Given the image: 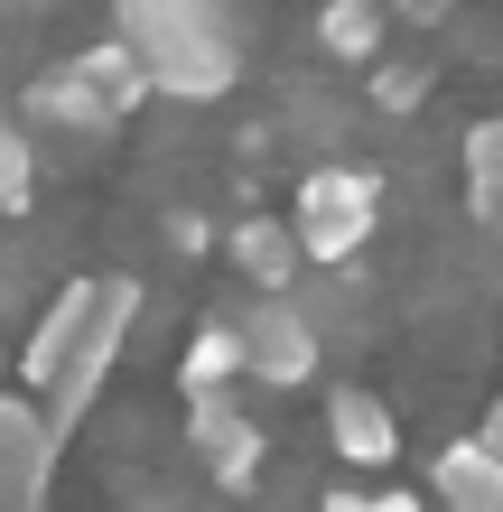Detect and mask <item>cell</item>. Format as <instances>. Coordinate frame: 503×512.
<instances>
[{
    "label": "cell",
    "instance_id": "cell-1",
    "mask_svg": "<svg viewBox=\"0 0 503 512\" xmlns=\"http://www.w3.org/2000/svg\"><path fill=\"white\" fill-rule=\"evenodd\" d=\"M131 317H140V280H66L47 298V317L28 326L19 382H28V401L56 419V438H66L75 419L94 410V391L112 382V364H122V345H131Z\"/></svg>",
    "mask_w": 503,
    "mask_h": 512
},
{
    "label": "cell",
    "instance_id": "cell-2",
    "mask_svg": "<svg viewBox=\"0 0 503 512\" xmlns=\"http://www.w3.org/2000/svg\"><path fill=\"white\" fill-rule=\"evenodd\" d=\"M122 47L150 66V94L215 103L243 75V10L233 0H112Z\"/></svg>",
    "mask_w": 503,
    "mask_h": 512
},
{
    "label": "cell",
    "instance_id": "cell-3",
    "mask_svg": "<svg viewBox=\"0 0 503 512\" xmlns=\"http://www.w3.org/2000/svg\"><path fill=\"white\" fill-rule=\"evenodd\" d=\"M373 224H382V177L373 168H317L308 187H299V205H289V233H299V252L308 261H354L373 243Z\"/></svg>",
    "mask_w": 503,
    "mask_h": 512
},
{
    "label": "cell",
    "instance_id": "cell-4",
    "mask_svg": "<svg viewBox=\"0 0 503 512\" xmlns=\"http://www.w3.org/2000/svg\"><path fill=\"white\" fill-rule=\"evenodd\" d=\"M56 475V419L28 391H0V512H47Z\"/></svg>",
    "mask_w": 503,
    "mask_h": 512
},
{
    "label": "cell",
    "instance_id": "cell-5",
    "mask_svg": "<svg viewBox=\"0 0 503 512\" xmlns=\"http://www.w3.org/2000/svg\"><path fill=\"white\" fill-rule=\"evenodd\" d=\"M187 438H196V466L215 475V485L243 494L252 475H261V429L233 410V391H205V401H187Z\"/></svg>",
    "mask_w": 503,
    "mask_h": 512
},
{
    "label": "cell",
    "instance_id": "cell-6",
    "mask_svg": "<svg viewBox=\"0 0 503 512\" xmlns=\"http://www.w3.org/2000/svg\"><path fill=\"white\" fill-rule=\"evenodd\" d=\"M243 354H252V373H261V382L299 391V382L317 373V326L289 308V298H261V308L243 317Z\"/></svg>",
    "mask_w": 503,
    "mask_h": 512
},
{
    "label": "cell",
    "instance_id": "cell-7",
    "mask_svg": "<svg viewBox=\"0 0 503 512\" xmlns=\"http://www.w3.org/2000/svg\"><path fill=\"white\" fill-rule=\"evenodd\" d=\"M28 122H47V131H75V140H103L112 122H122V103H112L103 84H94V75H84L75 56H66V66H47L38 84H28Z\"/></svg>",
    "mask_w": 503,
    "mask_h": 512
},
{
    "label": "cell",
    "instance_id": "cell-8",
    "mask_svg": "<svg viewBox=\"0 0 503 512\" xmlns=\"http://www.w3.org/2000/svg\"><path fill=\"white\" fill-rule=\"evenodd\" d=\"M429 494L438 512H503V447L494 438H466L429 466Z\"/></svg>",
    "mask_w": 503,
    "mask_h": 512
},
{
    "label": "cell",
    "instance_id": "cell-9",
    "mask_svg": "<svg viewBox=\"0 0 503 512\" xmlns=\"http://www.w3.org/2000/svg\"><path fill=\"white\" fill-rule=\"evenodd\" d=\"M327 438H336V457H345V466H392V447H401L392 410H382L373 391H354V382L327 401Z\"/></svg>",
    "mask_w": 503,
    "mask_h": 512
},
{
    "label": "cell",
    "instance_id": "cell-10",
    "mask_svg": "<svg viewBox=\"0 0 503 512\" xmlns=\"http://www.w3.org/2000/svg\"><path fill=\"white\" fill-rule=\"evenodd\" d=\"M233 373H252V354H243V317L196 326L187 354H177V382H187V401H205V391H233Z\"/></svg>",
    "mask_w": 503,
    "mask_h": 512
},
{
    "label": "cell",
    "instance_id": "cell-11",
    "mask_svg": "<svg viewBox=\"0 0 503 512\" xmlns=\"http://www.w3.org/2000/svg\"><path fill=\"white\" fill-rule=\"evenodd\" d=\"M308 252H299V233L289 224H271V215H252V224H233V270L261 289V298H289V270H299Z\"/></svg>",
    "mask_w": 503,
    "mask_h": 512
},
{
    "label": "cell",
    "instance_id": "cell-12",
    "mask_svg": "<svg viewBox=\"0 0 503 512\" xmlns=\"http://www.w3.org/2000/svg\"><path fill=\"white\" fill-rule=\"evenodd\" d=\"M317 47H327L336 66H373L382 56V10L373 0H327V10H317Z\"/></svg>",
    "mask_w": 503,
    "mask_h": 512
},
{
    "label": "cell",
    "instance_id": "cell-13",
    "mask_svg": "<svg viewBox=\"0 0 503 512\" xmlns=\"http://www.w3.org/2000/svg\"><path fill=\"white\" fill-rule=\"evenodd\" d=\"M466 205H476V215H503V112L466 131Z\"/></svg>",
    "mask_w": 503,
    "mask_h": 512
},
{
    "label": "cell",
    "instance_id": "cell-14",
    "mask_svg": "<svg viewBox=\"0 0 503 512\" xmlns=\"http://www.w3.org/2000/svg\"><path fill=\"white\" fill-rule=\"evenodd\" d=\"M10 205H28V131L0 112V215H10Z\"/></svg>",
    "mask_w": 503,
    "mask_h": 512
},
{
    "label": "cell",
    "instance_id": "cell-15",
    "mask_svg": "<svg viewBox=\"0 0 503 512\" xmlns=\"http://www.w3.org/2000/svg\"><path fill=\"white\" fill-rule=\"evenodd\" d=\"M373 103H382V112L429 103V66H373Z\"/></svg>",
    "mask_w": 503,
    "mask_h": 512
},
{
    "label": "cell",
    "instance_id": "cell-16",
    "mask_svg": "<svg viewBox=\"0 0 503 512\" xmlns=\"http://www.w3.org/2000/svg\"><path fill=\"white\" fill-rule=\"evenodd\" d=\"M317 512H420V503H410V494H327Z\"/></svg>",
    "mask_w": 503,
    "mask_h": 512
}]
</instances>
